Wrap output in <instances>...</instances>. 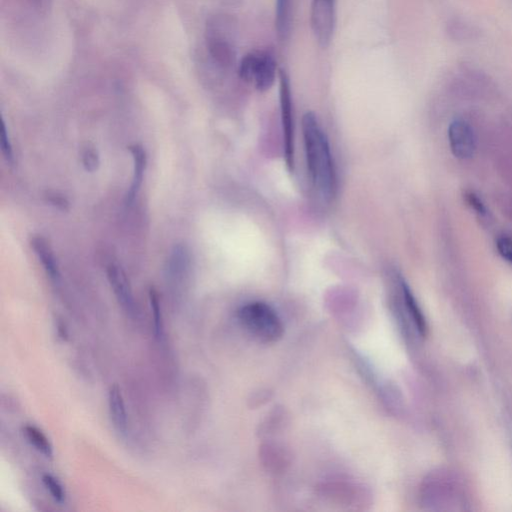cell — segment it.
<instances>
[{"instance_id":"13","label":"cell","mask_w":512,"mask_h":512,"mask_svg":"<svg viewBox=\"0 0 512 512\" xmlns=\"http://www.w3.org/2000/svg\"><path fill=\"white\" fill-rule=\"evenodd\" d=\"M276 27L279 39L286 41L292 27V0H276Z\"/></svg>"},{"instance_id":"4","label":"cell","mask_w":512,"mask_h":512,"mask_svg":"<svg viewBox=\"0 0 512 512\" xmlns=\"http://www.w3.org/2000/svg\"><path fill=\"white\" fill-rule=\"evenodd\" d=\"M242 81L253 85L258 92L271 90L278 76L276 58L269 51H255L242 57L239 66Z\"/></svg>"},{"instance_id":"21","label":"cell","mask_w":512,"mask_h":512,"mask_svg":"<svg viewBox=\"0 0 512 512\" xmlns=\"http://www.w3.org/2000/svg\"><path fill=\"white\" fill-rule=\"evenodd\" d=\"M467 201H469V206H471L472 208L479 214V215L485 216L486 214H488V211H486L483 201H481L476 194H474V193H469V194L467 195Z\"/></svg>"},{"instance_id":"18","label":"cell","mask_w":512,"mask_h":512,"mask_svg":"<svg viewBox=\"0 0 512 512\" xmlns=\"http://www.w3.org/2000/svg\"><path fill=\"white\" fill-rule=\"evenodd\" d=\"M83 166L85 167L86 171L90 172H94L97 169H99V157L94 148L87 146V148L83 150Z\"/></svg>"},{"instance_id":"19","label":"cell","mask_w":512,"mask_h":512,"mask_svg":"<svg viewBox=\"0 0 512 512\" xmlns=\"http://www.w3.org/2000/svg\"><path fill=\"white\" fill-rule=\"evenodd\" d=\"M497 248L499 255L512 264V239L507 236L499 237L497 239Z\"/></svg>"},{"instance_id":"7","label":"cell","mask_w":512,"mask_h":512,"mask_svg":"<svg viewBox=\"0 0 512 512\" xmlns=\"http://www.w3.org/2000/svg\"><path fill=\"white\" fill-rule=\"evenodd\" d=\"M449 145L455 157L469 159L476 150L474 129L464 120H455L448 128Z\"/></svg>"},{"instance_id":"15","label":"cell","mask_w":512,"mask_h":512,"mask_svg":"<svg viewBox=\"0 0 512 512\" xmlns=\"http://www.w3.org/2000/svg\"><path fill=\"white\" fill-rule=\"evenodd\" d=\"M150 302L151 311H152L153 325H155V334L159 341L164 337V321L162 314V302H160L159 294L155 288L150 290Z\"/></svg>"},{"instance_id":"9","label":"cell","mask_w":512,"mask_h":512,"mask_svg":"<svg viewBox=\"0 0 512 512\" xmlns=\"http://www.w3.org/2000/svg\"><path fill=\"white\" fill-rule=\"evenodd\" d=\"M395 285H397V294L399 295L402 304L406 307V311L409 313L411 318H413L414 325L418 327L420 334L425 336L427 334V320L423 316L418 301L414 299L413 292L409 290L406 281L399 276L395 278Z\"/></svg>"},{"instance_id":"3","label":"cell","mask_w":512,"mask_h":512,"mask_svg":"<svg viewBox=\"0 0 512 512\" xmlns=\"http://www.w3.org/2000/svg\"><path fill=\"white\" fill-rule=\"evenodd\" d=\"M235 22L228 16L213 18L207 29V48L213 64L218 69L227 71L236 62L235 48Z\"/></svg>"},{"instance_id":"14","label":"cell","mask_w":512,"mask_h":512,"mask_svg":"<svg viewBox=\"0 0 512 512\" xmlns=\"http://www.w3.org/2000/svg\"><path fill=\"white\" fill-rule=\"evenodd\" d=\"M23 432H24L25 437L27 441L34 446L39 453H43L46 457H52L53 456V446L51 444L50 439L44 434L43 430L39 429L38 427H34V425H25L23 427Z\"/></svg>"},{"instance_id":"8","label":"cell","mask_w":512,"mask_h":512,"mask_svg":"<svg viewBox=\"0 0 512 512\" xmlns=\"http://www.w3.org/2000/svg\"><path fill=\"white\" fill-rule=\"evenodd\" d=\"M107 278L121 307L129 315H134L136 301L127 274L118 264H111L107 269Z\"/></svg>"},{"instance_id":"5","label":"cell","mask_w":512,"mask_h":512,"mask_svg":"<svg viewBox=\"0 0 512 512\" xmlns=\"http://www.w3.org/2000/svg\"><path fill=\"white\" fill-rule=\"evenodd\" d=\"M279 99H280L281 123L283 130V145L286 165L292 171L294 165V125L293 104L290 79L285 71H279Z\"/></svg>"},{"instance_id":"12","label":"cell","mask_w":512,"mask_h":512,"mask_svg":"<svg viewBox=\"0 0 512 512\" xmlns=\"http://www.w3.org/2000/svg\"><path fill=\"white\" fill-rule=\"evenodd\" d=\"M129 151L131 152L132 158L134 162V178H132L131 185L127 194V204H131L136 199L137 193L141 190L143 185L144 172H145L146 164H148V157H146L145 150L143 146L139 144H134L129 146Z\"/></svg>"},{"instance_id":"16","label":"cell","mask_w":512,"mask_h":512,"mask_svg":"<svg viewBox=\"0 0 512 512\" xmlns=\"http://www.w3.org/2000/svg\"><path fill=\"white\" fill-rule=\"evenodd\" d=\"M43 483L46 490L50 491L53 499L58 504H64L65 498H66V492H65L64 485L60 483L57 477L51 476L50 474H43Z\"/></svg>"},{"instance_id":"11","label":"cell","mask_w":512,"mask_h":512,"mask_svg":"<svg viewBox=\"0 0 512 512\" xmlns=\"http://www.w3.org/2000/svg\"><path fill=\"white\" fill-rule=\"evenodd\" d=\"M30 244L50 278L53 280H57L59 278V269L50 242L41 235H36L32 237Z\"/></svg>"},{"instance_id":"6","label":"cell","mask_w":512,"mask_h":512,"mask_svg":"<svg viewBox=\"0 0 512 512\" xmlns=\"http://www.w3.org/2000/svg\"><path fill=\"white\" fill-rule=\"evenodd\" d=\"M311 23L316 41L321 48H327L334 38L336 0H313Z\"/></svg>"},{"instance_id":"10","label":"cell","mask_w":512,"mask_h":512,"mask_svg":"<svg viewBox=\"0 0 512 512\" xmlns=\"http://www.w3.org/2000/svg\"><path fill=\"white\" fill-rule=\"evenodd\" d=\"M108 407L114 427L121 434L127 432V413L122 393L118 384L109 388Z\"/></svg>"},{"instance_id":"20","label":"cell","mask_w":512,"mask_h":512,"mask_svg":"<svg viewBox=\"0 0 512 512\" xmlns=\"http://www.w3.org/2000/svg\"><path fill=\"white\" fill-rule=\"evenodd\" d=\"M45 199H48V201L50 202L53 206L57 207V208L62 209V211H67V209H69V200L65 199L64 195L59 194V193L48 192L46 193Z\"/></svg>"},{"instance_id":"17","label":"cell","mask_w":512,"mask_h":512,"mask_svg":"<svg viewBox=\"0 0 512 512\" xmlns=\"http://www.w3.org/2000/svg\"><path fill=\"white\" fill-rule=\"evenodd\" d=\"M0 143H1L2 155H4L6 162L9 164H13L15 157H13V145H11L10 139H9L8 128H6L3 120H2L1 128H0Z\"/></svg>"},{"instance_id":"2","label":"cell","mask_w":512,"mask_h":512,"mask_svg":"<svg viewBox=\"0 0 512 512\" xmlns=\"http://www.w3.org/2000/svg\"><path fill=\"white\" fill-rule=\"evenodd\" d=\"M237 318L244 330L262 343L278 341L285 332L278 314L264 302H250L241 307Z\"/></svg>"},{"instance_id":"1","label":"cell","mask_w":512,"mask_h":512,"mask_svg":"<svg viewBox=\"0 0 512 512\" xmlns=\"http://www.w3.org/2000/svg\"><path fill=\"white\" fill-rule=\"evenodd\" d=\"M302 134L311 185L321 199L330 201L336 192V171L327 134L313 113L304 114Z\"/></svg>"}]
</instances>
